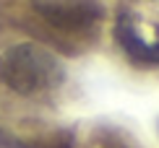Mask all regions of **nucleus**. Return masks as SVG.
<instances>
[{"mask_svg":"<svg viewBox=\"0 0 159 148\" xmlns=\"http://www.w3.org/2000/svg\"><path fill=\"white\" fill-rule=\"evenodd\" d=\"M31 8L52 29L65 34H84L102 21V0H31Z\"/></svg>","mask_w":159,"mask_h":148,"instance_id":"2","label":"nucleus"},{"mask_svg":"<svg viewBox=\"0 0 159 148\" xmlns=\"http://www.w3.org/2000/svg\"><path fill=\"white\" fill-rule=\"evenodd\" d=\"M0 81L18 96H42L63 86L65 65L42 44H11L0 52Z\"/></svg>","mask_w":159,"mask_h":148,"instance_id":"1","label":"nucleus"},{"mask_svg":"<svg viewBox=\"0 0 159 148\" xmlns=\"http://www.w3.org/2000/svg\"><path fill=\"white\" fill-rule=\"evenodd\" d=\"M0 148H73L70 133H52L44 138H18L0 127Z\"/></svg>","mask_w":159,"mask_h":148,"instance_id":"4","label":"nucleus"},{"mask_svg":"<svg viewBox=\"0 0 159 148\" xmlns=\"http://www.w3.org/2000/svg\"><path fill=\"white\" fill-rule=\"evenodd\" d=\"M115 39L123 47V52L128 55L130 63L141 65V68H157L159 65V34L154 42H149L141 34V29L136 26L133 16L123 13L115 24Z\"/></svg>","mask_w":159,"mask_h":148,"instance_id":"3","label":"nucleus"}]
</instances>
